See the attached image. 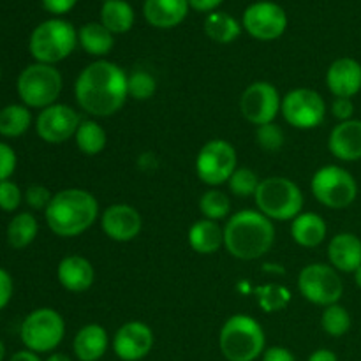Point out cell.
I'll return each mask as SVG.
<instances>
[{"label": "cell", "instance_id": "f6af8a7d", "mask_svg": "<svg viewBox=\"0 0 361 361\" xmlns=\"http://www.w3.org/2000/svg\"><path fill=\"white\" fill-rule=\"evenodd\" d=\"M224 0H189V6L200 13H214Z\"/></svg>", "mask_w": 361, "mask_h": 361}, {"label": "cell", "instance_id": "9c48e42d", "mask_svg": "<svg viewBox=\"0 0 361 361\" xmlns=\"http://www.w3.org/2000/svg\"><path fill=\"white\" fill-rule=\"evenodd\" d=\"M310 190L317 203L331 210H344L358 197V183L348 169L328 164L317 169L310 182Z\"/></svg>", "mask_w": 361, "mask_h": 361}, {"label": "cell", "instance_id": "4dcf8cb0", "mask_svg": "<svg viewBox=\"0 0 361 361\" xmlns=\"http://www.w3.org/2000/svg\"><path fill=\"white\" fill-rule=\"evenodd\" d=\"M32 113L25 104H9L0 109V136L20 137L30 129Z\"/></svg>", "mask_w": 361, "mask_h": 361}, {"label": "cell", "instance_id": "60d3db41", "mask_svg": "<svg viewBox=\"0 0 361 361\" xmlns=\"http://www.w3.org/2000/svg\"><path fill=\"white\" fill-rule=\"evenodd\" d=\"M331 115H334L338 122L353 120V115H355V102H353V99L335 97V101L331 102Z\"/></svg>", "mask_w": 361, "mask_h": 361}, {"label": "cell", "instance_id": "4316f807", "mask_svg": "<svg viewBox=\"0 0 361 361\" xmlns=\"http://www.w3.org/2000/svg\"><path fill=\"white\" fill-rule=\"evenodd\" d=\"M134 14L133 6L126 0H106L101 7V23L115 34H126L134 27Z\"/></svg>", "mask_w": 361, "mask_h": 361}, {"label": "cell", "instance_id": "277c9868", "mask_svg": "<svg viewBox=\"0 0 361 361\" xmlns=\"http://www.w3.org/2000/svg\"><path fill=\"white\" fill-rule=\"evenodd\" d=\"M219 349L228 361H254L267 349V335L259 321L247 314H236L222 324Z\"/></svg>", "mask_w": 361, "mask_h": 361}, {"label": "cell", "instance_id": "f546056e", "mask_svg": "<svg viewBox=\"0 0 361 361\" xmlns=\"http://www.w3.org/2000/svg\"><path fill=\"white\" fill-rule=\"evenodd\" d=\"M74 141H76V147L81 154L94 157V155H99L106 148L108 134H106L104 127L99 126L95 120H81Z\"/></svg>", "mask_w": 361, "mask_h": 361}, {"label": "cell", "instance_id": "681fc988", "mask_svg": "<svg viewBox=\"0 0 361 361\" xmlns=\"http://www.w3.org/2000/svg\"><path fill=\"white\" fill-rule=\"evenodd\" d=\"M355 282H356V286L361 289V267L355 271Z\"/></svg>", "mask_w": 361, "mask_h": 361}, {"label": "cell", "instance_id": "30bf717a", "mask_svg": "<svg viewBox=\"0 0 361 361\" xmlns=\"http://www.w3.org/2000/svg\"><path fill=\"white\" fill-rule=\"evenodd\" d=\"M298 291L314 305L330 307L341 302L344 282L331 264L312 263L300 271Z\"/></svg>", "mask_w": 361, "mask_h": 361}, {"label": "cell", "instance_id": "74e56055", "mask_svg": "<svg viewBox=\"0 0 361 361\" xmlns=\"http://www.w3.org/2000/svg\"><path fill=\"white\" fill-rule=\"evenodd\" d=\"M21 203H23V192L20 187L11 180L0 182V210L13 214L20 208Z\"/></svg>", "mask_w": 361, "mask_h": 361}, {"label": "cell", "instance_id": "3957f363", "mask_svg": "<svg viewBox=\"0 0 361 361\" xmlns=\"http://www.w3.org/2000/svg\"><path fill=\"white\" fill-rule=\"evenodd\" d=\"M99 217V201L85 189H63L53 194L44 219L51 233L60 238H74L95 224Z\"/></svg>", "mask_w": 361, "mask_h": 361}, {"label": "cell", "instance_id": "484cf974", "mask_svg": "<svg viewBox=\"0 0 361 361\" xmlns=\"http://www.w3.org/2000/svg\"><path fill=\"white\" fill-rule=\"evenodd\" d=\"M78 44L85 49L90 56H106L115 46V37L111 32L101 23V21H90L85 23L78 30Z\"/></svg>", "mask_w": 361, "mask_h": 361}, {"label": "cell", "instance_id": "8fae6325", "mask_svg": "<svg viewBox=\"0 0 361 361\" xmlns=\"http://www.w3.org/2000/svg\"><path fill=\"white\" fill-rule=\"evenodd\" d=\"M238 168V154L226 140H210L196 157V175L204 185L219 187L228 183Z\"/></svg>", "mask_w": 361, "mask_h": 361}, {"label": "cell", "instance_id": "ac0fdd59", "mask_svg": "<svg viewBox=\"0 0 361 361\" xmlns=\"http://www.w3.org/2000/svg\"><path fill=\"white\" fill-rule=\"evenodd\" d=\"M326 87L335 97H355L361 90V63L351 56L331 62L326 71Z\"/></svg>", "mask_w": 361, "mask_h": 361}, {"label": "cell", "instance_id": "816d5d0a", "mask_svg": "<svg viewBox=\"0 0 361 361\" xmlns=\"http://www.w3.org/2000/svg\"><path fill=\"white\" fill-rule=\"evenodd\" d=\"M0 76H2V73H0Z\"/></svg>", "mask_w": 361, "mask_h": 361}, {"label": "cell", "instance_id": "d6a6232c", "mask_svg": "<svg viewBox=\"0 0 361 361\" xmlns=\"http://www.w3.org/2000/svg\"><path fill=\"white\" fill-rule=\"evenodd\" d=\"M257 303L264 312H279V310L286 309L291 302V293L288 288L279 284H268L261 286V288L254 289Z\"/></svg>", "mask_w": 361, "mask_h": 361}, {"label": "cell", "instance_id": "d590c367", "mask_svg": "<svg viewBox=\"0 0 361 361\" xmlns=\"http://www.w3.org/2000/svg\"><path fill=\"white\" fill-rule=\"evenodd\" d=\"M261 180L252 169L249 168H236V171L233 173L231 178H229L228 185L235 196L238 197H250L256 196V190L259 187Z\"/></svg>", "mask_w": 361, "mask_h": 361}, {"label": "cell", "instance_id": "7c38bea8", "mask_svg": "<svg viewBox=\"0 0 361 361\" xmlns=\"http://www.w3.org/2000/svg\"><path fill=\"white\" fill-rule=\"evenodd\" d=\"M281 115L295 129H316L324 122L326 102L312 88H295L282 97Z\"/></svg>", "mask_w": 361, "mask_h": 361}, {"label": "cell", "instance_id": "2e32d148", "mask_svg": "<svg viewBox=\"0 0 361 361\" xmlns=\"http://www.w3.org/2000/svg\"><path fill=\"white\" fill-rule=\"evenodd\" d=\"M155 344L154 330L143 321H129L115 331L111 341L113 353L122 361L147 358Z\"/></svg>", "mask_w": 361, "mask_h": 361}, {"label": "cell", "instance_id": "1f68e13d", "mask_svg": "<svg viewBox=\"0 0 361 361\" xmlns=\"http://www.w3.org/2000/svg\"><path fill=\"white\" fill-rule=\"evenodd\" d=\"M351 314L348 312L345 307H342L341 303H335V305L324 307V312L321 316V326L326 331L330 337H344L349 330H351Z\"/></svg>", "mask_w": 361, "mask_h": 361}, {"label": "cell", "instance_id": "ffe728a7", "mask_svg": "<svg viewBox=\"0 0 361 361\" xmlns=\"http://www.w3.org/2000/svg\"><path fill=\"white\" fill-rule=\"evenodd\" d=\"M56 279L66 291L85 293L94 286V264L83 256H66L56 267Z\"/></svg>", "mask_w": 361, "mask_h": 361}, {"label": "cell", "instance_id": "8992f818", "mask_svg": "<svg viewBox=\"0 0 361 361\" xmlns=\"http://www.w3.org/2000/svg\"><path fill=\"white\" fill-rule=\"evenodd\" d=\"M256 207L270 221H293L303 210L302 189L286 176H268L256 190Z\"/></svg>", "mask_w": 361, "mask_h": 361}, {"label": "cell", "instance_id": "7bdbcfd3", "mask_svg": "<svg viewBox=\"0 0 361 361\" xmlns=\"http://www.w3.org/2000/svg\"><path fill=\"white\" fill-rule=\"evenodd\" d=\"M41 2L48 13L55 14V16H62V14L69 13L76 6L78 0H41Z\"/></svg>", "mask_w": 361, "mask_h": 361}, {"label": "cell", "instance_id": "8d00e7d4", "mask_svg": "<svg viewBox=\"0 0 361 361\" xmlns=\"http://www.w3.org/2000/svg\"><path fill=\"white\" fill-rule=\"evenodd\" d=\"M256 141L261 150L264 152H277L284 145V130L277 123H267V126L257 127Z\"/></svg>", "mask_w": 361, "mask_h": 361}, {"label": "cell", "instance_id": "6da1fadb", "mask_svg": "<svg viewBox=\"0 0 361 361\" xmlns=\"http://www.w3.org/2000/svg\"><path fill=\"white\" fill-rule=\"evenodd\" d=\"M126 71L109 60L88 63L76 78L74 97L78 106L94 118L116 115L129 99Z\"/></svg>", "mask_w": 361, "mask_h": 361}, {"label": "cell", "instance_id": "ee69618b", "mask_svg": "<svg viewBox=\"0 0 361 361\" xmlns=\"http://www.w3.org/2000/svg\"><path fill=\"white\" fill-rule=\"evenodd\" d=\"M261 360L263 361H296L295 355H293L288 348H281V345H271V348L264 349Z\"/></svg>", "mask_w": 361, "mask_h": 361}, {"label": "cell", "instance_id": "e575fe53", "mask_svg": "<svg viewBox=\"0 0 361 361\" xmlns=\"http://www.w3.org/2000/svg\"><path fill=\"white\" fill-rule=\"evenodd\" d=\"M157 90L155 78L147 71H134L127 76V92L136 101H148Z\"/></svg>", "mask_w": 361, "mask_h": 361}, {"label": "cell", "instance_id": "5bb4252c", "mask_svg": "<svg viewBox=\"0 0 361 361\" xmlns=\"http://www.w3.org/2000/svg\"><path fill=\"white\" fill-rule=\"evenodd\" d=\"M242 27L257 41H275L288 28V14L279 4L259 0L243 11Z\"/></svg>", "mask_w": 361, "mask_h": 361}, {"label": "cell", "instance_id": "ba28073f", "mask_svg": "<svg viewBox=\"0 0 361 361\" xmlns=\"http://www.w3.org/2000/svg\"><path fill=\"white\" fill-rule=\"evenodd\" d=\"M66 337V321L55 309L42 307L28 314L20 326L25 349L37 355L53 353Z\"/></svg>", "mask_w": 361, "mask_h": 361}, {"label": "cell", "instance_id": "7402d4cb", "mask_svg": "<svg viewBox=\"0 0 361 361\" xmlns=\"http://www.w3.org/2000/svg\"><path fill=\"white\" fill-rule=\"evenodd\" d=\"M109 349V335L97 323L85 324L73 341V351L80 361H99Z\"/></svg>", "mask_w": 361, "mask_h": 361}, {"label": "cell", "instance_id": "e0dca14e", "mask_svg": "<svg viewBox=\"0 0 361 361\" xmlns=\"http://www.w3.org/2000/svg\"><path fill=\"white\" fill-rule=\"evenodd\" d=\"M101 229L109 240L118 243L133 242L143 229V219L134 207L116 203L101 214Z\"/></svg>", "mask_w": 361, "mask_h": 361}, {"label": "cell", "instance_id": "f35d334b", "mask_svg": "<svg viewBox=\"0 0 361 361\" xmlns=\"http://www.w3.org/2000/svg\"><path fill=\"white\" fill-rule=\"evenodd\" d=\"M23 200L25 203L28 204V208H32V210L46 212L48 204L51 203L53 194L49 192L44 185H37V183H34V185H30L27 190H25Z\"/></svg>", "mask_w": 361, "mask_h": 361}, {"label": "cell", "instance_id": "c3c4849f", "mask_svg": "<svg viewBox=\"0 0 361 361\" xmlns=\"http://www.w3.org/2000/svg\"><path fill=\"white\" fill-rule=\"evenodd\" d=\"M46 361H73V360H71L67 355H63V353H51Z\"/></svg>", "mask_w": 361, "mask_h": 361}, {"label": "cell", "instance_id": "5b68a950", "mask_svg": "<svg viewBox=\"0 0 361 361\" xmlns=\"http://www.w3.org/2000/svg\"><path fill=\"white\" fill-rule=\"evenodd\" d=\"M78 46V30L73 23L60 18H51L34 28L28 39V51L35 62L55 63L62 62Z\"/></svg>", "mask_w": 361, "mask_h": 361}, {"label": "cell", "instance_id": "cb8c5ba5", "mask_svg": "<svg viewBox=\"0 0 361 361\" xmlns=\"http://www.w3.org/2000/svg\"><path fill=\"white\" fill-rule=\"evenodd\" d=\"M328 226L321 215L314 212H302L291 221V236L300 247L314 249L326 240Z\"/></svg>", "mask_w": 361, "mask_h": 361}, {"label": "cell", "instance_id": "44dd1931", "mask_svg": "<svg viewBox=\"0 0 361 361\" xmlns=\"http://www.w3.org/2000/svg\"><path fill=\"white\" fill-rule=\"evenodd\" d=\"M328 259L337 271L355 274L361 267V240L353 233H338L328 243Z\"/></svg>", "mask_w": 361, "mask_h": 361}, {"label": "cell", "instance_id": "52a82bcc", "mask_svg": "<svg viewBox=\"0 0 361 361\" xmlns=\"http://www.w3.org/2000/svg\"><path fill=\"white\" fill-rule=\"evenodd\" d=\"M63 88V78L55 66L30 63L20 73L16 90L27 108L44 109L55 104Z\"/></svg>", "mask_w": 361, "mask_h": 361}, {"label": "cell", "instance_id": "836d02e7", "mask_svg": "<svg viewBox=\"0 0 361 361\" xmlns=\"http://www.w3.org/2000/svg\"><path fill=\"white\" fill-rule=\"evenodd\" d=\"M200 212L203 214V219L208 221H222L231 212V201L222 190L210 189L201 196L200 200Z\"/></svg>", "mask_w": 361, "mask_h": 361}, {"label": "cell", "instance_id": "f907efd6", "mask_svg": "<svg viewBox=\"0 0 361 361\" xmlns=\"http://www.w3.org/2000/svg\"><path fill=\"white\" fill-rule=\"evenodd\" d=\"M4 360H6V344L0 341V361H4Z\"/></svg>", "mask_w": 361, "mask_h": 361}, {"label": "cell", "instance_id": "83f0119b", "mask_svg": "<svg viewBox=\"0 0 361 361\" xmlns=\"http://www.w3.org/2000/svg\"><path fill=\"white\" fill-rule=\"evenodd\" d=\"M204 34L219 44H231L242 34V25L224 11H214L204 20Z\"/></svg>", "mask_w": 361, "mask_h": 361}, {"label": "cell", "instance_id": "b9f144b4", "mask_svg": "<svg viewBox=\"0 0 361 361\" xmlns=\"http://www.w3.org/2000/svg\"><path fill=\"white\" fill-rule=\"evenodd\" d=\"M13 291H14L13 277L9 275V271L0 268V310L6 309V307L9 305L11 298H13Z\"/></svg>", "mask_w": 361, "mask_h": 361}, {"label": "cell", "instance_id": "7a4b0ae2", "mask_svg": "<svg viewBox=\"0 0 361 361\" xmlns=\"http://www.w3.org/2000/svg\"><path fill=\"white\" fill-rule=\"evenodd\" d=\"M275 242V226L259 210H240L224 226V247L240 261L263 257Z\"/></svg>", "mask_w": 361, "mask_h": 361}, {"label": "cell", "instance_id": "d6986e66", "mask_svg": "<svg viewBox=\"0 0 361 361\" xmlns=\"http://www.w3.org/2000/svg\"><path fill=\"white\" fill-rule=\"evenodd\" d=\"M328 150L342 162H356L361 159V120L353 118L338 122L328 137Z\"/></svg>", "mask_w": 361, "mask_h": 361}, {"label": "cell", "instance_id": "7dc6e473", "mask_svg": "<svg viewBox=\"0 0 361 361\" xmlns=\"http://www.w3.org/2000/svg\"><path fill=\"white\" fill-rule=\"evenodd\" d=\"M9 361H42L39 358L37 353H32L28 349H23V351H18L11 356Z\"/></svg>", "mask_w": 361, "mask_h": 361}, {"label": "cell", "instance_id": "f1b7e54d", "mask_svg": "<svg viewBox=\"0 0 361 361\" xmlns=\"http://www.w3.org/2000/svg\"><path fill=\"white\" fill-rule=\"evenodd\" d=\"M39 233V222L30 212H20L7 224V243L13 249H25L30 245Z\"/></svg>", "mask_w": 361, "mask_h": 361}, {"label": "cell", "instance_id": "ab89813d", "mask_svg": "<svg viewBox=\"0 0 361 361\" xmlns=\"http://www.w3.org/2000/svg\"><path fill=\"white\" fill-rule=\"evenodd\" d=\"M18 166V157L16 152L13 150V147H9L7 143L0 141V182H6L11 180V176L14 175Z\"/></svg>", "mask_w": 361, "mask_h": 361}, {"label": "cell", "instance_id": "9a60e30c", "mask_svg": "<svg viewBox=\"0 0 361 361\" xmlns=\"http://www.w3.org/2000/svg\"><path fill=\"white\" fill-rule=\"evenodd\" d=\"M81 123L80 113L67 104H55L41 109L35 118V133L44 143L62 145L76 136Z\"/></svg>", "mask_w": 361, "mask_h": 361}, {"label": "cell", "instance_id": "4fadbf2b", "mask_svg": "<svg viewBox=\"0 0 361 361\" xmlns=\"http://www.w3.org/2000/svg\"><path fill=\"white\" fill-rule=\"evenodd\" d=\"M282 97L277 87L268 81H256L243 90L240 97V111L252 126L261 127L274 123L281 113Z\"/></svg>", "mask_w": 361, "mask_h": 361}, {"label": "cell", "instance_id": "d4e9b609", "mask_svg": "<svg viewBox=\"0 0 361 361\" xmlns=\"http://www.w3.org/2000/svg\"><path fill=\"white\" fill-rule=\"evenodd\" d=\"M189 245L194 252L201 256H210L221 250L224 245V229L221 224L208 219L196 221L189 229Z\"/></svg>", "mask_w": 361, "mask_h": 361}, {"label": "cell", "instance_id": "603a6c76", "mask_svg": "<svg viewBox=\"0 0 361 361\" xmlns=\"http://www.w3.org/2000/svg\"><path fill=\"white\" fill-rule=\"evenodd\" d=\"M189 0H145V20L155 28H175L189 14Z\"/></svg>", "mask_w": 361, "mask_h": 361}, {"label": "cell", "instance_id": "bcb514c9", "mask_svg": "<svg viewBox=\"0 0 361 361\" xmlns=\"http://www.w3.org/2000/svg\"><path fill=\"white\" fill-rule=\"evenodd\" d=\"M307 361H338V358L334 351H330V349H317V351H314L312 355L309 356Z\"/></svg>", "mask_w": 361, "mask_h": 361}]
</instances>
